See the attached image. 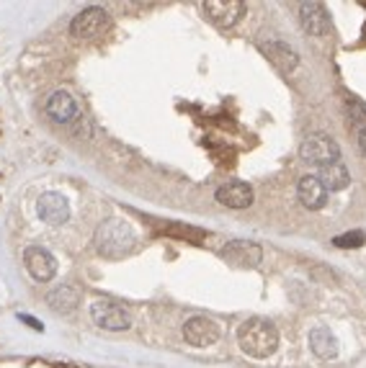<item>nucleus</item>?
<instances>
[{"instance_id":"nucleus-1","label":"nucleus","mask_w":366,"mask_h":368,"mask_svg":"<svg viewBox=\"0 0 366 368\" xmlns=\"http://www.w3.org/2000/svg\"><path fill=\"white\" fill-rule=\"evenodd\" d=\"M93 240H96V250L103 258H124L134 250L137 234L124 219H106L103 224H99Z\"/></svg>"},{"instance_id":"nucleus-2","label":"nucleus","mask_w":366,"mask_h":368,"mask_svg":"<svg viewBox=\"0 0 366 368\" xmlns=\"http://www.w3.org/2000/svg\"><path fill=\"white\" fill-rule=\"evenodd\" d=\"M238 343L253 358H268L278 348V332L268 320H247L238 329Z\"/></svg>"},{"instance_id":"nucleus-3","label":"nucleus","mask_w":366,"mask_h":368,"mask_svg":"<svg viewBox=\"0 0 366 368\" xmlns=\"http://www.w3.org/2000/svg\"><path fill=\"white\" fill-rule=\"evenodd\" d=\"M299 157L307 165H315V167H325V165L340 160V147L330 134H309L299 147Z\"/></svg>"},{"instance_id":"nucleus-4","label":"nucleus","mask_w":366,"mask_h":368,"mask_svg":"<svg viewBox=\"0 0 366 368\" xmlns=\"http://www.w3.org/2000/svg\"><path fill=\"white\" fill-rule=\"evenodd\" d=\"M90 317H93V322L101 329H109V332H121V329L132 327V314H129V309L111 299L93 301L90 304Z\"/></svg>"},{"instance_id":"nucleus-5","label":"nucleus","mask_w":366,"mask_h":368,"mask_svg":"<svg viewBox=\"0 0 366 368\" xmlns=\"http://www.w3.org/2000/svg\"><path fill=\"white\" fill-rule=\"evenodd\" d=\"M109 26H111L109 10L93 6V8L80 10L78 16L70 21V34H72L75 39H96L101 34H106Z\"/></svg>"},{"instance_id":"nucleus-6","label":"nucleus","mask_w":366,"mask_h":368,"mask_svg":"<svg viewBox=\"0 0 366 368\" xmlns=\"http://www.w3.org/2000/svg\"><path fill=\"white\" fill-rule=\"evenodd\" d=\"M219 255L232 268H258L263 260V247L258 243H250V240H232L219 250Z\"/></svg>"},{"instance_id":"nucleus-7","label":"nucleus","mask_w":366,"mask_h":368,"mask_svg":"<svg viewBox=\"0 0 366 368\" xmlns=\"http://www.w3.org/2000/svg\"><path fill=\"white\" fill-rule=\"evenodd\" d=\"M201 10L207 13V19L217 26V29H232L243 13H245V3L240 0H204Z\"/></svg>"},{"instance_id":"nucleus-8","label":"nucleus","mask_w":366,"mask_h":368,"mask_svg":"<svg viewBox=\"0 0 366 368\" xmlns=\"http://www.w3.org/2000/svg\"><path fill=\"white\" fill-rule=\"evenodd\" d=\"M299 21H302V29L309 34V37H327L333 31V21H330V13L325 10L323 3H302L299 6Z\"/></svg>"},{"instance_id":"nucleus-9","label":"nucleus","mask_w":366,"mask_h":368,"mask_svg":"<svg viewBox=\"0 0 366 368\" xmlns=\"http://www.w3.org/2000/svg\"><path fill=\"white\" fill-rule=\"evenodd\" d=\"M222 335V329L214 320L209 317H191V320L183 325V338H186L188 345L194 348H207V345H214Z\"/></svg>"},{"instance_id":"nucleus-10","label":"nucleus","mask_w":366,"mask_h":368,"mask_svg":"<svg viewBox=\"0 0 366 368\" xmlns=\"http://www.w3.org/2000/svg\"><path fill=\"white\" fill-rule=\"evenodd\" d=\"M23 263H26V271L31 273V278H37V281H52L54 273H57L54 255H52L47 247H39V245L26 247V252H23Z\"/></svg>"},{"instance_id":"nucleus-11","label":"nucleus","mask_w":366,"mask_h":368,"mask_svg":"<svg viewBox=\"0 0 366 368\" xmlns=\"http://www.w3.org/2000/svg\"><path fill=\"white\" fill-rule=\"evenodd\" d=\"M297 196H299V204L305 206V209H309V212H320L327 204V191L325 185L320 183L317 175H302L299 178Z\"/></svg>"},{"instance_id":"nucleus-12","label":"nucleus","mask_w":366,"mask_h":368,"mask_svg":"<svg viewBox=\"0 0 366 368\" xmlns=\"http://www.w3.org/2000/svg\"><path fill=\"white\" fill-rule=\"evenodd\" d=\"M47 114L57 124H70V121H75L80 116L78 101L68 90H54L50 96V101H47Z\"/></svg>"},{"instance_id":"nucleus-13","label":"nucleus","mask_w":366,"mask_h":368,"mask_svg":"<svg viewBox=\"0 0 366 368\" xmlns=\"http://www.w3.org/2000/svg\"><path fill=\"white\" fill-rule=\"evenodd\" d=\"M37 209L47 224H65L70 219V204L62 194H44Z\"/></svg>"},{"instance_id":"nucleus-14","label":"nucleus","mask_w":366,"mask_h":368,"mask_svg":"<svg viewBox=\"0 0 366 368\" xmlns=\"http://www.w3.org/2000/svg\"><path fill=\"white\" fill-rule=\"evenodd\" d=\"M253 198H256L253 188L247 183H240V181L222 185L217 191V201L222 206H227V209H247V206L253 204Z\"/></svg>"},{"instance_id":"nucleus-15","label":"nucleus","mask_w":366,"mask_h":368,"mask_svg":"<svg viewBox=\"0 0 366 368\" xmlns=\"http://www.w3.org/2000/svg\"><path fill=\"white\" fill-rule=\"evenodd\" d=\"M263 52H266V57L276 65L281 72H292V70H297L299 65V54L294 52V47H289L287 41H278V39H271L263 44Z\"/></svg>"},{"instance_id":"nucleus-16","label":"nucleus","mask_w":366,"mask_h":368,"mask_svg":"<svg viewBox=\"0 0 366 368\" xmlns=\"http://www.w3.org/2000/svg\"><path fill=\"white\" fill-rule=\"evenodd\" d=\"M80 304V291L70 283H62L57 289H52L47 294V307L52 311H60V314H70Z\"/></svg>"},{"instance_id":"nucleus-17","label":"nucleus","mask_w":366,"mask_h":368,"mask_svg":"<svg viewBox=\"0 0 366 368\" xmlns=\"http://www.w3.org/2000/svg\"><path fill=\"white\" fill-rule=\"evenodd\" d=\"M320 183L325 185V191H343L348 188L351 183V173H348V167L343 160H336V163L325 165V167H320Z\"/></svg>"},{"instance_id":"nucleus-18","label":"nucleus","mask_w":366,"mask_h":368,"mask_svg":"<svg viewBox=\"0 0 366 368\" xmlns=\"http://www.w3.org/2000/svg\"><path fill=\"white\" fill-rule=\"evenodd\" d=\"M309 348L315 353L317 358H336L338 353V340L336 335L327 327H315L309 332Z\"/></svg>"},{"instance_id":"nucleus-19","label":"nucleus","mask_w":366,"mask_h":368,"mask_svg":"<svg viewBox=\"0 0 366 368\" xmlns=\"http://www.w3.org/2000/svg\"><path fill=\"white\" fill-rule=\"evenodd\" d=\"M163 234H170V237H181V240H188V243H201L207 234L196 229V227H183V224H163L160 227Z\"/></svg>"},{"instance_id":"nucleus-20","label":"nucleus","mask_w":366,"mask_h":368,"mask_svg":"<svg viewBox=\"0 0 366 368\" xmlns=\"http://www.w3.org/2000/svg\"><path fill=\"white\" fill-rule=\"evenodd\" d=\"M366 240V234L361 229H354V232H346V234H338L333 237V245L340 247V250H354V247H361Z\"/></svg>"},{"instance_id":"nucleus-21","label":"nucleus","mask_w":366,"mask_h":368,"mask_svg":"<svg viewBox=\"0 0 366 368\" xmlns=\"http://www.w3.org/2000/svg\"><path fill=\"white\" fill-rule=\"evenodd\" d=\"M19 320H21V322H26V325H29L31 329H39V332L44 329V327H41V322H37L34 317H29V314H19Z\"/></svg>"},{"instance_id":"nucleus-22","label":"nucleus","mask_w":366,"mask_h":368,"mask_svg":"<svg viewBox=\"0 0 366 368\" xmlns=\"http://www.w3.org/2000/svg\"><path fill=\"white\" fill-rule=\"evenodd\" d=\"M356 139H358V150H361V155L366 157V129H356Z\"/></svg>"}]
</instances>
